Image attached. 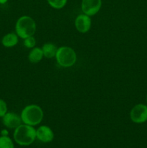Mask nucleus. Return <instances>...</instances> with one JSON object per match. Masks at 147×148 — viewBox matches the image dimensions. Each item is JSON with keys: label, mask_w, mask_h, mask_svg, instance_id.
<instances>
[{"label": "nucleus", "mask_w": 147, "mask_h": 148, "mask_svg": "<svg viewBox=\"0 0 147 148\" xmlns=\"http://www.w3.org/2000/svg\"><path fill=\"white\" fill-rule=\"evenodd\" d=\"M13 138L14 142L20 146H29L36 139V130L33 126L23 124L14 129Z\"/></svg>", "instance_id": "1"}, {"label": "nucleus", "mask_w": 147, "mask_h": 148, "mask_svg": "<svg viewBox=\"0 0 147 148\" xmlns=\"http://www.w3.org/2000/svg\"><path fill=\"white\" fill-rule=\"evenodd\" d=\"M43 111L39 106L31 104L24 107L22 111L20 117L24 124L30 126L38 125L43 119Z\"/></svg>", "instance_id": "2"}, {"label": "nucleus", "mask_w": 147, "mask_h": 148, "mask_svg": "<svg viewBox=\"0 0 147 148\" xmlns=\"http://www.w3.org/2000/svg\"><path fill=\"white\" fill-rule=\"evenodd\" d=\"M36 32V23L31 17L23 15L18 18L15 24V33L22 39L34 36Z\"/></svg>", "instance_id": "3"}, {"label": "nucleus", "mask_w": 147, "mask_h": 148, "mask_svg": "<svg viewBox=\"0 0 147 148\" xmlns=\"http://www.w3.org/2000/svg\"><path fill=\"white\" fill-rule=\"evenodd\" d=\"M55 58L61 66L71 67L76 63V53L72 48L61 46L58 48Z\"/></svg>", "instance_id": "4"}, {"label": "nucleus", "mask_w": 147, "mask_h": 148, "mask_svg": "<svg viewBox=\"0 0 147 148\" xmlns=\"http://www.w3.org/2000/svg\"><path fill=\"white\" fill-rule=\"evenodd\" d=\"M130 118L135 124H142L147 121V106L142 103L134 106L130 112Z\"/></svg>", "instance_id": "5"}, {"label": "nucleus", "mask_w": 147, "mask_h": 148, "mask_svg": "<svg viewBox=\"0 0 147 148\" xmlns=\"http://www.w3.org/2000/svg\"><path fill=\"white\" fill-rule=\"evenodd\" d=\"M82 12L88 16H94L98 13L102 7V0H82Z\"/></svg>", "instance_id": "6"}, {"label": "nucleus", "mask_w": 147, "mask_h": 148, "mask_svg": "<svg viewBox=\"0 0 147 148\" xmlns=\"http://www.w3.org/2000/svg\"><path fill=\"white\" fill-rule=\"evenodd\" d=\"M75 27L81 33H86L90 30L92 26V20L90 16L85 14H79L75 19Z\"/></svg>", "instance_id": "7"}, {"label": "nucleus", "mask_w": 147, "mask_h": 148, "mask_svg": "<svg viewBox=\"0 0 147 148\" xmlns=\"http://www.w3.org/2000/svg\"><path fill=\"white\" fill-rule=\"evenodd\" d=\"M36 139L43 143H51L54 139V133L48 126L42 125L36 130Z\"/></svg>", "instance_id": "8"}, {"label": "nucleus", "mask_w": 147, "mask_h": 148, "mask_svg": "<svg viewBox=\"0 0 147 148\" xmlns=\"http://www.w3.org/2000/svg\"><path fill=\"white\" fill-rule=\"evenodd\" d=\"M1 119L3 125L8 129H16L22 122L20 116L14 112H7Z\"/></svg>", "instance_id": "9"}, {"label": "nucleus", "mask_w": 147, "mask_h": 148, "mask_svg": "<svg viewBox=\"0 0 147 148\" xmlns=\"http://www.w3.org/2000/svg\"><path fill=\"white\" fill-rule=\"evenodd\" d=\"M19 36L16 33H9L1 38V44L6 48H12L18 43Z\"/></svg>", "instance_id": "10"}, {"label": "nucleus", "mask_w": 147, "mask_h": 148, "mask_svg": "<svg viewBox=\"0 0 147 148\" xmlns=\"http://www.w3.org/2000/svg\"><path fill=\"white\" fill-rule=\"evenodd\" d=\"M44 57L42 48L34 47L31 49L28 54V60L33 64H37Z\"/></svg>", "instance_id": "11"}, {"label": "nucleus", "mask_w": 147, "mask_h": 148, "mask_svg": "<svg viewBox=\"0 0 147 148\" xmlns=\"http://www.w3.org/2000/svg\"><path fill=\"white\" fill-rule=\"evenodd\" d=\"M42 50H43V56L47 58V59H52V58L56 56L58 48L56 47L54 43H46L43 44Z\"/></svg>", "instance_id": "12"}, {"label": "nucleus", "mask_w": 147, "mask_h": 148, "mask_svg": "<svg viewBox=\"0 0 147 148\" xmlns=\"http://www.w3.org/2000/svg\"><path fill=\"white\" fill-rule=\"evenodd\" d=\"M0 148H14L12 140L9 136H0Z\"/></svg>", "instance_id": "13"}, {"label": "nucleus", "mask_w": 147, "mask_h": 148, "mask_svg": "<svg viewBox=\"0 0 147 148\" xmlns=\"http://www.w3.org/2000/svg\"><path fill=\"white\" fill-rule=\"evenodd\" d=\"M68 0H47L49 5L53 9L60 10L64 7Z\"/></svg>", "instance_id": "14"}, {"label": "nucleus", "mask_w": 147, "mask_h": 148, "mask_svg": "<svg viewBox=\"0 0 147 148\" xmlns=\"http://www.w3.org/2000/svg\"><path fill=\"white\" fill-rule=\"evenodd\" d=\"M24 45L27 49H33L36 45V40L34 36H30L24 39Z\"/></svg>", "instance_id": "15"}, {"label": "nucleus", "mask_w": 147, "mask_h": 148, "mask_svg": "<svg viewBox=\"0 0 147 148\" xmlns=\"http://www.w3.org/2000/svg\"><path fill=\"white\" fill-rule=\"evenodd\" d=\"M7 111V104L4 100L0 98V118H2Z\"/></svg>", "instance_id": "16"}, {"label": "nucleus", "mask_w": 147, "mask_h": 148, "mask_svg": "<svg viewBox=\"0 0 147 148\" xmlns=\"http://www.w3.org/2000/svg\"><path fill=\"white\" fill-rule=\"evenodd\" d=\"M8 134H9V132H8V131H7V130H6V129L2 130L1 131V136H8Z\"/></svg>", "instance_id": "17"}, {"label": "nucleus", "mask_w": 147, "mask_h": 148, "mask_svg": "<svg viewBox=\"0 0 147 148\" xmlns=\"http://www.w3.org/2000/svg\"><path fill=\"white\" fill-rule=\"evenodd\" d=\"M8 1V0H0V4H4Z\"/></svg>", "instance_id": "18"}, {"label": "nucleus", "mask_w": 147, "mask_h": 148, "mask_svg": "<svg viewBox=\"0 0 147 148\" xmlns=\"http://www.w3.org/2000/svg\"><path fill=\"white\" fill-rule=\"evenodd\" d=\"M146 103H147V96H146Z\"/></svg>", "instance_id": "19"}]
</instances>
